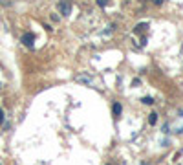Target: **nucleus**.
Listing matches in <instances>:
<instances>
[{"mask_svg": "<svg viewBox=\"0 0 183 165\" xmlns=\"http://www.w3.org/2000/svg\"><path fill=\"white\" fill-rule=\"evenodd\" d=\"M33 42H35V35H33V33H24V35H22V44H24V46L33 48Z\"/></svg>", "mask_w": 183, "mask_h": 165, "instance_id": "1", "label": "nucleus"}, {"mask_svg": "<svg viewBox=\"0 0 183 165\" xmlns=\"http://www.w3.org/2000/svg\"><path fill=\"white\" fill-rule=\"evenodd\" d=\"M59 7H60V13H62V15H70V2H60Z\"/></svg>", "mask_w": 183, "mask_h": 165, "instance_id": "2", "label": "nucleus"}, {"mask_svg": "<svg viewBox=\"0 0 183 165\" xmlns=\"http://www.w3.org/2000/svg\"><path fill=\"white\" fill-rule=\"evenodd\" d=\"M112 110H114V116H115V118H119V116H121V110H123V107H121V103H114V107H112Z\"/></svg>", "mask_w": 183, "mask_h": 165, "instance_id": "3", "label": "nucleus"}, {"mask_svg": "<svg viewBox=\"0 0 183 165\" xmlns=\"http://www.w3.org/2000/svg\"><path fill=\"white\" fill-rule=\"evenodd\" d=\"M145 28H148V24L141 22V24H137V26H136V29H134V31H136V33H141V31H145Z\"/></svg>", "mask_w": 183, "mask_h": 165, "instance_id": "4", "label": "nucleus"}, {"mask_svg": "<svg viewBox=\"0 0 183 165\" xmlns=\"http://www.w3.org/2000/svg\"><path fill=\"white\" fill-rule=\"evenodd\" d=\"M156 121H158V114H156V112H152V114H150V118H148V123H150V125H154Z\"/></svg>", "mask_w": 183, "mask_h": 165, "instance_id": "5", "label": "nucleus"}, {"mask_svg": "<svg viewBox=\"0 0 183 165\" xmlns=\"http://www.w3.org/2000/svg\"><path fill=\"white\" fill-rule=\"evenodd\" d=\"M108 2H110V0H97V6H101V7H106V6H108Z\"/></svg>", "mask_w": 183, "mask_h": 165, "instance_id": "6", "label": "nucleus"}, {"mask_svg": "<svg viewBox=\"0 0 183 165\" xmlns=\"http://www.w3.org/2000/svg\"><path fill=\"white\" fill-rule=\"evenodd\" d=\"M143 103H145V105H152L154 99H152V97H143Z\"/></svg>", "mask_w": 183, "mask_h": 165, "instance_id": "7", "label": "nucleus"}, {"mask_svg": "<svg viewBox=\"0 0 183 165\" xmlns=\"http://www.w3.org/2000/svg\"><path fill=\"white\" fill-rule=\"evenodd\" d=\"M4 123V112H2V108H0V125Z\"/></svg>", "mask_w": 183, "mask_h": 165, "instance_id": "8", "label": "nucleus"}, {"mask_svg": "<svg viewBox=\"0 0 183 165\" xmlns=\"http://www.w3.org/2000/svg\"><path fill=\"white\" fill-rule=\"evenodd\" d=\"M163 2H165V0H154V4H156V6H161Z\"/></svg>", "mask_w": 183, "mask_h": 165, "instance_id": "9", "label": "nucleus"}, {"mask_svg": "<svg viewBox=\"0 0 183 165\" xmlns=\"http://www.w3.org/2000/svg\"><path fill=\"white\" fill-rule=\"evenodd\" d=\"M152 2H154V0H152Z\"/></svg>", "mask_w": 183, "mask_h": 165, "instance_id": "10", "label": "nucleus"}]
</instances>
